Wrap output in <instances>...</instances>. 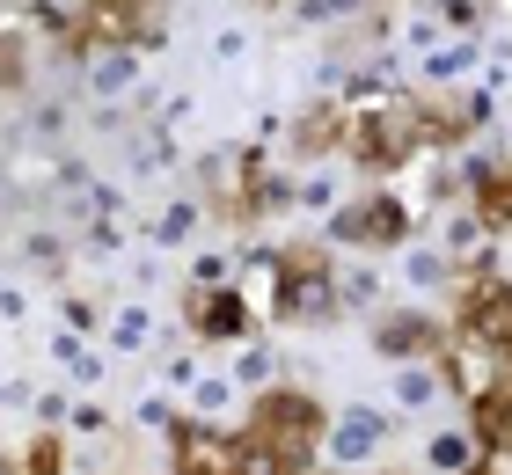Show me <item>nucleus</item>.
I'll use <instances>...</instances> for the list:
<instances>
[{"instance_id": "nucleus-1", "label": "nucleus", "mask_w": 512, "mask_h": 475, "mask_svg": "<svg viewBox=\"0 0 512 475\" xmlns=\"http://www.w3.org/2000/svg\"><path fill=\"white\" fill-rule=\"evenodd\" d=\"M256 432H264L271 446H286V454H300V446L315 439V402H308V395H271V402H256Z\"/></svg>"}, {"instance_id": "nucleus-2", "label": "nucleus", "mask_w": 512, "mask_h": 475, "mask_svg": "<svg viewBox=\"0 0 512 475\" xmlns=\"http://www.w3.org/2000/svg\"><path fill=\"white\" fill-rule=\"evenodd\" d=\"M469 337L491 351H512V285H483L469 300Z\"/></svg>"}, {"instance_id": "nucleus-3", "label": "nucleus", "mask_w": 512, "mask_h": 475, "mask_svg": "<svg viewBox=\"0 0 512 475\" xmlns=\"http://www.w3.org/2000/svg\"><path fill=\"white\" fill-rule=\"evenodd\" d=\"M344 227H352L359 242H395V227H403V212H395V205L381 198V205H366V212H352V220H344Z\"/></svg>"}, {"instance_id": "nucleus-4", "label": "nucleus", "mask_w": 512, "mask_h": 475, "mask_svg": "<svg viewBox=\"0 0 512 475\" xmlns=\"http://www.w3.org/2000/svg\"><path fill=\"white\" fill-rule=\"evenodd\" d=\"M476 432L491 439V446H505L512 454V395H498V402H483V417H476Z\"/></svg>"}, {"instance_id": "nucleus-5", "label": "nucleus", "mask_w": 512, "mask_h": 475, "mask_svg": "<svg viewBox=\"0 0 512 475\" xmlns=\"http://www.w3.org/2000/svg\"><path fill=\"white\" fill-rule=\"evenodd\" d=\"M374 439H381V424H374V417H352V424L337 432V454H344V461H359V454H366Z\"/></svg>"}, {"instance_id": "nucleus-6", "label": "nucleus", "mask_w": 512, "mask_h": 475, "mask_svg": "<svg viewBox=\"0 0 512 475\" xmlns=\"http://www.w3.org/2000/svg\"><path fill=\"white\" fill-rule=\"evenodd\" d=\"M432 461L447 468V475H461V468H469V439H461V432H439V439H432Z\"/></svg>"}, {"instance_id": "nucleus-7", "label": "nucleus", "mask_w": 512, "mask_h": 475, "mask_svg": "<svg viewBox=\"0 0 512 475\" xmlns=\"http://www.w3.org/2000/svg\"><path fill=\"white\" fill-rule=\"evenodd\" d=\"M425 337H432L425 322H388V329H381V344H388V351H410V344H425Z\"/></svg>"}, {"instance_id": "nucleus-8", "label": "nucleus", "mask_w": 512, "mask_h": 475, "mask_svg": "<svg viewBox=\"0 0 512 475\" xmlns=\"http://www.w3.org/2000/svg\"><path fill=\"white\" fill-rule=\"evenodd\" d=\"M96 22H103V30H132V8H125V0H96Z\"/></svg>"}, {"instance_id": "nucleus-9", "label": "nucleus", "mask_w": 512, "mask_h": 475, "mask_svg": "<svg viewBox=\"0 0 512 475\" xmlns=\"http://www.w3.org/2000/svg\"><path fill=\"white\" fill-rule=\"evenodd\" d=\"M205 329H235V300H213V307H205Z\"/></svg>"}, {"instance_id": "nucleus-10", "label": "nucleus", "mask_w": 512, "mask_h": 475, "mask_svg": "<svg viewBox=\"0 0 512 475\" xmlns=\"http://www.w3.org/2000/svg\"><path fill=\"white\" fill-rule=\"evenodd\" d=\"M183 475H227V468H205V461H191V468H183Z\"/></svg>"}]
</instances>
